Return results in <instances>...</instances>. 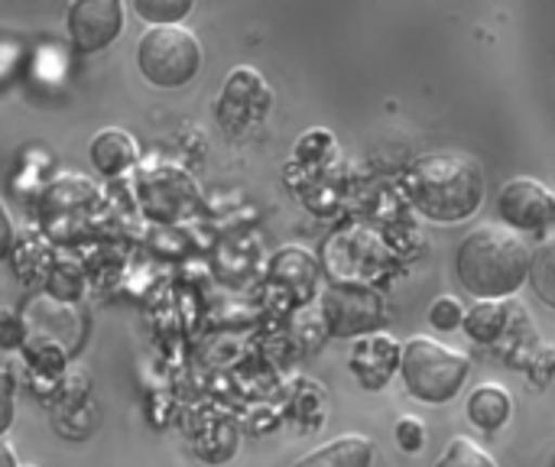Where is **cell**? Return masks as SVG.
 <instances>
[{
  "label": "cell",
  "mask_w": 555,
  "mask_h": 467,
  "mask_svg": "<svg viewBox=\"0 0 555 467\" xmlns=\"http://www.w3.org/2000/svg\"><path fill=\"white\" fill-rule=\"evenodd\" d=\"M530 260L533 254L520 234L485 224L459 244L455 273L475 299L498 302L514 296L530 280Z\"/></svg>",
  "instance_id": "1"
},
{
  "label": "cell",
  "mask_w": 555,
  "mask_h": 467,
  "mask_svg": "<svg viewBox=\"0 0 555 467\" xmlns=\"http://www.w3.org/2000/svg\"><path fill=\"white\" fill-rule=\"evenodd\" d=\"M413 205L439 224L472 218L485 202V176L475 159L462 153H433L416 163L410 176Z\"/></svg>",
  "instance_id": "2"
},
{
  "label": "cell",
  "mask_w": 555,
  "mask_h": 467,
  "mask_svg": "<svg viewBox=\"0 0 555 467\" xmlns=\"http://www.w3.org/2000/svg\"><path fill=\"white\" fill-rule=\"evenodd\" d=\"M468 371L472 364L465 354L433 338H413L400 354V374H403L410 397H416L420 403H433V406L455 400L468 380Z\"/></svg>",
  "instance_id": "3"
},
{
  "label": "cell",
  "mask_w": 555,
  "mask_h": 467,
  "mask_svg": "<svg viewBox=\"0 0 555 467\" xmlns=\"http://www.w3.org/2000/svg\"><path fill=\"white\" fill-rule=\"evenodd\" d=\"M137 65L153 88H182L202 68V46L185 26H150L137 42Z\"/></svg>",
  "instance_id": "4"
},
{
  "label": "cell",
  "mask_w": 555,
  "mask_h": 467,
  "mask_svg": "<svg viewBox=\"0 0 555 467\" xmlns=\"http://www.w3.org/2000/svg\"><path fill=\"white\" fill-rule=\"evenodd\" d=\"M65 29L75 52L91 55L107 49L124 29V7L117 0H78L65 13Z\"/></svg>",
  "instance_id": "5"
},
{
  "label": "cell",
  "mask_w": 555,
  "mask_h": 467,
  "mask_svg": "<svg viewBox=\"0 0 555 467\" xmlns=\"http://www.w3.org/2000/svg\"><path fill=\"white\" fill-rule=\"evenodd\" d=\"M498 211L504 224H511L514 231L543 234L555 228V192H550L537 179H514L504 185L498 198Z\"/></svg>",
  "instance_id": "6"
},
{
  "label": "cell",
  "mask_w": 555,
  "mask_h": 467,
  "mask_svg": "<svg viewBox=\"0 0 555 467\" xmlns=\"http://www.w3.org/2000/svg\"><path fill=\"white\" fill-rule=\"evenodd\" d=\"M270 104H273V94L267 91L263 78L254 68H234L218 101V120L228 133H241L250 124L263 120Z\"/></svg>",
  "instance_id": "7"
},
{
  "label": "cell",
  "mask_w": 555,
  "mask_h": 467,
  "mask_svg": "<svg viewBox=\"0 0 555 467\" xmlns=\"http://www.w3.org/2000/svg\"><path fill=\"white\" fill-rule=\"evenodd\" d=\"M325 315L335 335L371 332L380 319V299L361 286H335L325 299Z\"/></svg>",
  "instance_id": "8"
},
{
  "label": "cell",
  "mask_w": 555,
  "mask_h": 467,
  "mask_svg": "<svg viewBox=\"0 0 555 467\" xmlns=\"http://www.w3.org/2000/svg\"><path fill=\"white\" fill-rule=\"evenodd\" d=\"M367 367H374V380H371V390H380L390 377H393V371L400 367V348L390 341V338H384V335H374V338H361L358 345H354V358H351V371H354V377L361 380L364 374H367Z\"/></svg>",
  "instance_id": "9"
},
{
  "label": "cell",
  "mask_w": 555,
  "mask_h": 467,
  "mask_svg": "<svg viewBox=\"0 0 555 467\" xmlns=\"http://www.w3.org/2000/svg\"><path fill=\"white\" fill-rule=\"evenodd\" d=\"M293 467H374V445L364 436H341L309 452Z\"/></svg>",
  "instance_id": "10"
},
{
  "label": "cell",
  "mask_w": 555,
  "mask_h": 467,
  "mask_svg": "<svg viewBox=\"0 0 555 467\" xmlns=\"http://www.w3.org/2000/svg\"><path fill=\"white\" fill-rule=\"evenodd\" d=\"M88 156H91V166L101 172V176H120V172H127L133 163H137V140L133 137H127L124 130H104V133H98L94 140H91V150H88Z\"/></svg>",
  "instance_id": "11"
},
{
  "label": "cell",
  "mask_w": 555,
  "mask_h": 467,
  "mask_svg": "<svg viewBox=\"0 0 555 467\" xmlns=\"http://www.w3.org/2000/svg\"><path fill=\"white\" fill-rule=\"evenodd\" d=\"M514 413V400L504 387L498 384H481L472 397H468V419L472 426L485 429V432H498L511 423Z\"/></svg>",
  "instance_id": "12"
},
{
  "label": "cell",
  "mask_w": 555,
  "mask_h": 467,
  "mask_svg": "<svg viewBox=\"0 0 555 467\" xmlns=\"http://www.w3.org/2000/svg\"><path fill=\"white\" fill-rule=\"evenodd\" d=\"M507 328V309L501 302H478L472 312H465V332L468 338L491 345L504 335Z\"/></svg>",
  "instance_id": "13"
},
{
  "label": "cell",
  "mask_w": 555,
  "mask_h": 467,
  "mask_svg": "<svg viewBox=\"0 0 555 467\" xmlns=\"http://www.w3.org/2000/svg\"><path fill=\"white\" fill-rule=\"evenodd\" d=\"M530 286L533 293L555 309V237H546L530 260Z\"/></svg>",
  "instance_id": "14"
},
{
  "label": "cell",
  "mask_w": 555,
  "mask_h": 467,
  "mask_svg": "<svg viewBox=\"0 0 555 467\" xmlns=\"http://www.w3.org/2000/svg\"><path fill=\"white\" fill-rule=\"evenodd\" d=\"M133 13L150 26H179L192 13V0H133Z\"/></svg>",
  "instance_id": "15"
},
{
  "label": "cell",
  "mask_w": 555,
  "mask_h": 467,
  "mask_svg": "<svg viewBox=\"0 0 555 467\" xmlns=\"http://www.w3.org/2000/svg\"><path fill=\"white\" fill-rule=\"evenodd\" d=\"M436 467H498L494 465V458L485 452V449H478L472 439H452V445L446 449V455L436 462Z\"/></svg>",
  "instance_id": "16"
},
{
  "label": "cell",
  "mask_w": 555,
  "mask_h": 467,
  "mask_svg": "<svg viewBox=\"0 0 555 467\" xmlns=\"http://www.w3.org/2000/svg\"><path fill=\"white\" fill-rule=\"evenodd\" d=\"M429 322H433L439 332H452V328L465 325V309H462V302H459V299L442 296V299H436V302H433Z\"/></svg>",
  "instance_id": "17"
},
{
  "label": "cell",
  "mask_w": 555,
  "mask_h": 467,
  "mask_svg": "<svg viewBox=\"0 0 555 467\" xmlns=\"http://www.w3.org/2000/svg\"><path fill=\"white\" fill-rule=\"evenodd\" d=\"M397 442H400L403 452H420L423 442H426L423 423H416V419H400V426H397Z\"/></svg>",
  "instance_id": "18"
},
{
  "label": "cell",
  "mask_w": 555,
  "mask_h": 467,
  "mask_svg": "<svg viewBox=\"0 0 555 467\" xmlns=\"http://www.w3.org/2000/svg\"><path fill=\"white\" fill-rule=\"evenodd\" d=\"M23 341V325H20V319L10 312V309H3L0 312V348H16Z\"/></svg>",
  "instance_id": "19"
},
{
  "label": "cell",
  "mask_w": 555,
  "mask_h": 467,
  "mask_svg": "<svg viewBox=\"0 0 555 467\" xmlns=\"http://www.w3.org/2000/svg\"><path fill=\"white\" fill-rule=\"evenodd\" d=\"M13 423V380L10 374H0V436Z\"/></svg>",
  "instance_id": "20"
},
{
  "label": "cell",
  "mask_w": 555,
  "mask_h": 467,
  "mask_svg": "<svg viewBox=\"0 0 555 467\" xmlns=\"http://www.w3.org/2000/svg\"><path fill=\"white\" fill-rule=\"evenodd\" d=\"M10 247H13V221H10V215H7V208L0 202V260H7Z\"/></svg>",
  "instance_id": "21"
},
{
  "label": "cell",
  "mask_w": 555,
  "mask_h": 467,
  "mask_svg": "<svg viewBox=\"0 0 555 467\" xmlns=\"http://www.w3.org/2000/svg\"><path fill=\"white\" fill-rule=\"evenodd\" d=\"M0 467H20V465H16V458H13V452H10V445H7V442H0Z\"/></svg>",
  "instance_id": "22"
},
{
  "label": "cell",
  "mask_w": 555,
  "mask_h": 467,
  "mask_svg": "<svg viewBox=\"0 0 555 467\" xmlns=\"http://www.w3.org/2000/svg\"><path fill=\"white\" fill-rule=\"evenodd\" d=\"M553 467H555V458H553Z\"/></svg>",
  "instance_id": "23"
}]
</instances>
